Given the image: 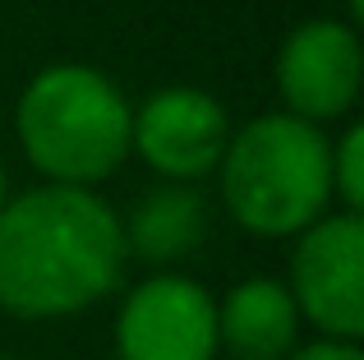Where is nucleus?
Returning a JSON list of instances; mask_svg holds the SVG:
<instances>
[{
	"mask_svg": "<svg viewBox=\"0 0 364 360\" xmlns=\"http://www.w3.org/2000/svg\"><path fill=\"white\" fill-rule=\"evenodd\" d=\"M332 198L346 203V213L364 208V129L350 125L332 144Z\"/></svg>",
	"mask_w": 364,
	"mask_h": 360,
	"instance_id": "nucleus-10",
	"label": "nucleus"
},
{
	"mask_svg": "<svg viewBox=\"0 0 364 360\" xmlns=\"http://www.w3.org/2000/svg\"><path fill=\"white\" fill-rule=\"evenodd\" d=\"M0 360H14V356H0Z\"/></svg>",
	"mask_w": 364,
	"mask_h": 360,
	"instance_id": "nucleus-14",
	"label": "nucleus"
},
{
	"mask_svg": "<svg viewBox=\"0 0 364 360\" xmlns=\"http://www.w3.org/2000/svg\"><path fill=\"white\" fill-rule=\"evenodd\" d=\"M360 74V33L341 18H309V23L291 28L277 51V92H282L286 111L309 125L337 120L355 107Z\"/></svg>",
	"mask_w": 364,
	"mask_h": 360,
	"instance_id": "nucleus-6",
	"label": "nucleus"
},
{
	"mask_svg": "<svg viewBox=\"0 0 364 360\" xmlns=\"http://www.w3.org/2000/svg\"><path fill=\"white\" fill-rule=\"evenodd\" d=\"M346 14H350V28L364 18V0H346Z\"/></svg>",
	"mask_w": 364,
	"mask_h": 360,
	"instance_id": "nucleus-12",
	"label": "nucleus"
},
{
	"mask_svg": "<svg viewBox=\"0 0 364 360\" xmlns=\"http://www.w3.org/2000/svg\"><path fill=\"white\" fill-rule=\"evenodd\" d=\"M291 300L323 337L360 342L364 333V222L360 213H323L291 254Z\"/></svg>",
	"mask_w": 364,
	"mask_h": 360,
	"instance_id": "nucleus-4",
	"label": "nucleus"
},
{
	"mask_svg": "<svg viewBox=\"0 0 364 360\" xmlns=\"http://www.w3.org/2000/svg\"><path fill=\"white\" fill-rule=\"evenodd\" d=\"M120 360H213L217 300L180 272H157L124 296L116 314Z\"/></svg>",
	"mask_w": 364,
	"mask_h": 360,
	"instance_id": "nucleus-5",
	"label": "nucleus"
},
{
	"mask_svg": "<svg viewBox=\"0 0 364 360\" xmlns=\"http://www.w3.org/2000/svg\"><path fill=\"white\" fill-rule=\"evenodd\" d=\"M0 208H5V166H0Z\"/></svg>",
	"mask_w": 364,
	"mask_h": 360,
	"instance_id": "nucleus-13",
	"label": "nucleus"
},
{
	"mask_svg": "<svg viewBox=\"0 0 364 360\" xmlns=\"http://www.w3.org/2000/svg\"><path fill=\"white\" fill-rule=\"evenodd\" d=\"M124 254L143 263H180L203 245L208 235V203L185 185H161L134 203L129 222H120Z\"/></svg>",
	"mask_w": 364,
	"mask_h": 360,
	"instance_id": "nucleus-9",
	"label": "nucleus"
},
{
	"mask_svg": "<svg viewBox=\"0 0 364 360\" xmlns=\"http://www.w3.org/2000/svg\"><path fill=\"white\" fill-rule=\"evenodd\" d=\"M222 203L254 235H300L332 203V144L318 125L267 111L226 139Z\"/></svg>",
	"mask_w": 364,
	"mask_h": 360,
	"instance_id": "nucleus-2",
	"label": "nucleus"
},
{
	"mask_svg": "<svg viewBox=\"0 0 364 360\" xmlns=\"http://www.w3.org/2000/svg\"><path fill=\"white\" fill-rule=\"evenodd\" d=\"M217 346L231 360H286L300 346V309L286 282L245 277L217 305Z\"/></svg>",
	"mask_w": 364,
	"mask_h": 360,
	"instance_id": "nucleus-8",
	"label": "nucleus"
},
{
	"mask_svg": "<svg viewBox=\"0 0 364 360\" xmlns=\"http://www.w3.org/2000/svg\"><path fill=\"white\" fill-rule=\"evenodd\" d=\"M14 129L28 162L51 176V185L88 189L129 157L134 107L116 79L92 65H51L18 92Z\"/></svg>",
	"mask_w": 364,
	"mask_h": 360,
	"instance_id": "nucleus-3",
	"label": "nucleus"
},
{
	"mask_svg": "<svg viewBox=\"0 0 364 360\" xmlns=\"http://www.w3.org/2000/svg\"><path fill=\"white\" fill-rule=\"evenodd\" d=\"M231 139V120L226 107L203 88H161L134 111V129H129V148L152 166V171L180 180H198L208 171H217Z\"/></svg>",
	"mask_w": 364,
	"mask_h": 360,
	"instance_id": "nucleus-7",
	"label": "nucleus"
},
{
	"mask_svg": "<svg viewBox=\"0 0 364 360\" xmlns=\"http://www.w3.org/2000/svg\"><path fill=\"white\" fill-rule=\"evenodd\" d=\"M120 217L92 189L42 185L0 208V309L65 319L97 305L124 272Z\"/></svg>",
	"mask_w": 364,
	"mask_h": 360,
	"instance_id": "nucleus-1",
	"label": "nucleus"
},
{
	"mask_svg": "<svg viewBox=\"0 0 364 360\" xmlns=\"http://www.w3.org/2000/svg\"><path fill=\"white\" fill-rule=\"evenodd\" d=\"M286 360H364V351L355 342H337V337H318L309 346H295Z\"/></svg>",
	"mask_w": 364,
	"mask_h": 360,
	"instance_id": "nucleus-11",
	"label": "nucleus"
}]
</instances>
